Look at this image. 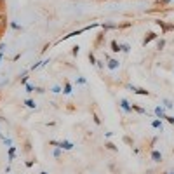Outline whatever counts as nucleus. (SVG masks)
<instances>
[{"label": "nucleus", "mask_w": 174, "mask_h": 174, "mask_svg": "<svg viewBox=\"0 0 174 174\" xmlns=\"http://www.w3.org/2000/svg\"><path fill=\"white\" fill-rule=\"evenodd\" d=\"M132 110H136L138 113H146V112H145V110H143L141 106H138V104H132Z\"/></svg>", "instance_id": "nucleus-18"}, {"label": "nucleus", "mask_w": 174, "mask_h": 174, "mask_svg": "<svg viewBox=\"0 0 174 174\" xmlns=\"http://www.w3.org/2000/svg\"><path fill=\"white\" fill-rule=\"evenodd\" d=\"M171 0H158V6H167Z\"/></svg>", "instance_id": "nucleus-26"}, {"label": "nucleus", "mask_w": 174, "mask_h": 174, "mask_svg": "<svg viewBox=\"0 0 174 174\" xmlns=\"http://www.w3.org/2000/svg\"><path fill=\"white\" fill-rule=\"evenodd\" d=\"M52 93H61V87H58V85H56L54 89H52Z\"/></svg>", "instance_id": "nucleus-30"}, {"label": "nucleus", "mask_w": 174, "mask_h": 174, "mask_svg": "<svg viewBox=\"0 0 174 174\" xmlns=\"http://www.w3.org/2000/svg\"><path fill=\"white\" fill-rule=\"evenodd\" d=\"M78 51H80V45H75V47H73V51H71V52H73V56L78 54Z\"/></svg>", "instance_id": "nucleus-24"}, {"label": "nucleus", "mask_w": 174, "mask_h": 174, "mask_svg": "<svg viewBox=\"0 0 174 174\" xmlns=\"http://www.w3.org/2000/svg\"><path fill=\"white\" fill-rule=\"evenodd\" d=\"M65 94H70L71 93V85L68 84V82H65V91H63Z\"/></svg>", "instance_id": "nucleus-17"}, {"label": "nucleus", "mask_w": 174, "mask_h": 174, "mask_svg": "<svg viewBox=\"0 0 174 174\" xmlns=\"http://www.w3.org/2000/svg\"><path fill=\"white\" fill-rule=\"evenodd\" d=\"M104 148H108V150H112V152H117V150H119L113 143H106V145H104Z\"/></svg>", "instance_id": "nucleus-13"}, {"label": "nucleus", "mask_w": 174, "mask_h": 174, "mask_svg": "<svg viewBox=\"0 0 174 174\" xmlns=\"http://www.w3.org/2000/svg\"><path fill=\"white\" fill-rule=\"evenodd\" d=\"M40 174H47V172H45V171H42V172H40Z\"/></svg>", "instance_id": "nucleus-31"}, {"label": "nucleus", "mask_w": 174, "mask_h": 174, "mask_svg": "<svg viewBox=\"0 0 174 174\" xmlns=\"http://www.w3.org/2000/svg\"><path fill=\"white\" fill-rule=\"evenodd\" d=\"M14 155H16V148L14 146H9V162L14 160Z\"/></svg>", "instance_id": "nucleus-10"}, {"label": "nucleus", "mask_w": 174, "mask_h": 174, "mask_svg": "<svg viewBox=\"0 0 174 174\" xmlns=\"http://www.w3.org/2000/svg\"><path fill=\"white\" fill-rule=\"evenodd\" d=\"M108 68H110V70L119 68V61H117V59H110V61H108Z\"/></svg>", "instance_id": "nucleus-8"}, {"label": "nucleus", "mask_w": 174, "mask_h": 174, "mask_svg": "<svg viewBox=\"0 0 174 174\" xmlns=\"http://www.w3.org/2000/svg\"><path fill=\"white\" fill-rule=\"evenodd\" d=\"M59 148H63V150H71V148H73V143H70V141H59Z\"/></svg>", "instance_id": "nucleus-6"}, {"label": "nucleus", "mask_w": 174, "mask_h": 174, "mask_svg": "<svg viewBox=\"0 0 174 174\" xmlns=\"http://www.w3.org/2000/svg\"><path fill=\"white\" fill-rule=\"evenodd\" d=\"M164 103H165V108H172V106H174V104H172V101H169V99H165Z\"/></svg>", "instance_id": "nucleus-22"}, {"label": "nucleus", "mask_w": 174, "mask_h": 174, "mask_svg": "<svg viewBox=\"0 0 174 174\" xmlns=\"http://www.w3.org/2000/svg\"><path fill=\"white\" fill-rule=\"evenodd\" d=\"M61 153H63V148L56 146V150H54V158H59V157H61Z\"/></svg>", "instance_id": "nucleus-12"}, {"label": "nucleus", "mask_w": 174, "mask_h": 174, "mask_svg": "<svg viewBox=\"0 0 174 174\" xmlns=\"http://www.w3.org/2000/svg\"><path fill=\"white\" fill-rule=\"evenodd\" d=\"M120 49H122V51H124V52H129V45H127V44H124V45H120Z\"/></svg>", "instance_id": "nucleus-23"}, {"label": "nucleus", "mask_w": 174, "mask_h": 174, "mask_svg": "<svg viewBox=\"0 0 174 174\" xmlns=\"http://www.w3.org/2000/svg\"><path fill=\"white\" fill-rule=\"evenodd\" d=\"M134 94H139V96H150V93H148L146 89H143V87H138Z\"/></svg>", "instance_id": "nucleus-9"}, {"label": "nucleus", "mask_w": 174, "mask_h": 174, "mask_svg": "<svg viewBox=\"0 0 174 174\" xmlns=\"http://www.w3.org/2000/svg\"><path fill=\"white\" fill-rule=\"evenodd\" d=\"M152 127H155V129H160V130H162V120H160V119H155V120L152 122Z\"/></svg>", "instance_id": "nucleus-7"}, {"label": "nucleus", "mask_w": 174, "mask_h": 174, "mask_svg": "<svg viewBox=\"0 0 174 174\" xmlns=\"http://www.w3.org/2000/svg\"><path fill=\"white\" fill-rule=\"evenodd\" d=\"M124 143H125V145H130V146H132V139H130L129 136H124Z\"/></svg>", "instance_id": "nucleus-21"}, {"label": "nucleus", "mask_w": 174, "mask_h": 174, "mask_svg": "<svg viewBox=\"0 0 174 174\" xmlns=\"http://www.w3.org/2000/svg\"><path fill=\"white\" fill-rule=\"evenodd\" d=\"M165 120H167L169 124H174V117H171V115H165Z\"/></svg>", "instance_id": "nucleus-25"}, {"label": "nucleus", "mask_w": 174, "mask_h": 174, "mask_svg": "<svg viewBox=\"0 0 174 174\" xmlns=\"http://www.w3.org/2000/svg\"><path fill=\"white\" fill-rule=\"evenodd\" d=\"M167 174H174V172H167Z\"/></svg>", "instance_id": "nucleus-32"}, {"label": "nucleus", "mask_w": 174, "mask_h": 174, "mask_svg": "<svg viewBox=\"0 0 174 174\" xmlns=\"http://www.w3.org/2000/svg\"><path fill=\"white\" fill-rule=\"evenodd\" d=\"M6 25H7L6 17H4V16H0V32H2V30H4V28H6Z\"/></svg>", "instance_id": "nucleus-14"}, {"label": "nucleus", "mask_w": 174, "mask_h": 174, "mask_svg": "<svg viewBox=\"0 0 174 174\" xmlns=\"http://www.w3.org/2000/svg\"><path fill=\"white\" fill-rule=\"evenodd\" d=\"M93 117H94V122H96V124H101V120H99V117H98V115H96V113H94Z\"/></svg>", "instance_id": "nucleus-29"}, {"label": "nucleus", "mask_w": 174, "mask_h": 174, "mask_svg": "<svg viewBox=\"0 0 174 174\" xmlns=\"http://www.w3.org/2000/svg\"><path fill=\"white\" fill-rule=\"evenodd\" d=\"M155 115H157V119H165V112H164V108L162 106H157V108H155Z\"/></svg>", "instance_id": "nucleus-4"}, {"label": "nucleus", "mask_w": 174, "mask_h": 174, "mask_svg": "<svg viewBox=\"0 0 174 174\" xmlns=\"http://www.w3.org/2000/svg\"><path fill=\"white\" fill-rule=\"evenodd\" d=\"M32 150V143H30V139H26L25 141V152H30Z\"/></svg>", "instance_id": "nucleus-19"}, {"label": "nucleus", "mask_w": 174, "mask_h": 174, "mask_svg": "<svg viewBox=\"0 0 174 174\" xmlns=\"http://www.w3.org/2000/svg\"><path fill=\"white\" fill-rule=\"evenodd\" d=\"M164 45H165V40H164V38H160V40L157 42V49H158V51L164 49Z\"/></svg>", "instance_id": "nucleus-16"}, {"label": "nucleus", "mask_w": 174, "mask_h": 174, "mask_svg": "<svg viewBox=\"0 0 174 174\" xmlns=\"http://www.w3.org/2000/svg\"><path fill=\"white\" fill-rule=\"evenodd\" d=\"M120 106H122L125 112H130V110H132V106L129 104V101H127V99H120Z\"/></svg>", "instance_id": "nucleus-5"}, {"label": "nucleus", "mask_w": 174, "mask_h": 174, "mask_svg": "<svg viewBox=\"0 0 174 174\" xmlns=\"http://www.w3.org/2000/svg\"><path fill=\"white\" fill-rule=\"evenodd\" d=\"M162 174H167V172H162Z\"/></svg>", "instance_id": "nucleus-33"}, {"label": "nucleus", "mask_w": 174, "mask_h": 174, "mask_svg": "<svg viewBox=\"0 0 174 174\" xmlns=\"http://www.w3.org/2000/svg\"><path fill=\"white\" fill-rule=\"evenodd\" d=\"M33 164H35V160H26V167H33Z\"/></svg>", "instance_id": "nucleus-28"}, {"label": "nucleus", "mask_w": 174, "mask_h": 174, "mask_svg": "<svg viewBox=\"0 0 174 174\" xmlns=\"http://www.w3.org/2000/svg\"><path fill=\"white\" fill-rule=\"evenodd\" d=\"M89 61H91V65H96V58H94L93 52H89Z\"/></svg>", "instance_id": "nucleus-20"}, {"label": "nucleus", "mask_w": 174, "mask_h": 174, "mask_svg": "<svg viewBox=\"0 0 174 174\" xmlns=\"http://www.w3.org/2000/svg\"><path fill=\"white\" fill-rule=\"evenodd\" d=\"M146 174H150V172H146Z\"/></svg>", "instance_id": "nucleus-34"}, {"label": "nucleus", "mask_w": 174, "mask_h": 174, "mask_svg": "<svg viewBox=\"0 0 174 174\" xmlns=\"http://www.w3.org/2000/svg\"><path fill=\"white\" fill-rule=\"evenodd\" d=\"M33 91H35V87H33V85H28V84H26V93H33Z\"/></svg>", "instance_id": "nucleus-27"}, {"label": "nucleus", "mask_w": 174, "mask_h": 174, "mask_svg": "<svg viewBox=\"0 0 174 174\" xmlns=\"http://www.w3.org/2000/svg\"><path fill=\"white\" fill-rule=\"evenodd\" d=\"M155 23H157L158 26L162 28V33H167L169 30H174V25H167V23H164L162 19H157Z\"/></svg>", "instance_id": "nucleus-1"}, {"label": "nucleus", "mask_w": 174, "mask_h": 174, "mask_svg": "<svg viewBox=\"0 0 174 174\" xmlns=\"http://www.w3.org/2000/svg\"><path fill=\"white\" fill-rule=\"evenodd\" d=\"M152 160L153 162H162V153L158 150H152Z\"/></svg>", "instance_id": "nucleus-3"}, {"label": "nucleus", "mask_w": 174, "mask_h": 174, "mask_svg": "<svg viewBox=\"0 0 174 174\" xmlns=\"http://www.w3.org/2000/svg\"><path fill=\"white\" fill-rule=\"evenodd\" d=\"M112 51H113V52H119V51H122V49H120V45L117 44V40H113V42H112Z\"/></svg>", "instance_id": "nucleus-11"}, {"label": "nucleus", "mask_w": 174, "mask_h": 174, "mask_svg": "<svg viewBox=\"0 0 174 174\" xmlns=\"http://www.w3.org/2000/svg\"><path fill=\"white\" fill-rule=\"evenodd\" d=\"M157 38V33L155 32H148L146 37H145V40H143V45H148V44L152 42V40H155Z\"/></svg>", "instance_id": "nucleus-2"}, {"label": "nucleus", "mask_w": 174, "mask_h": 174, "mask_svg": "<svg viewBox=\"0 0 174 174\" xmlns=\"http://www.w3.org/2000/svg\"><path fill=\"white\" fill-rule=\"evenodd\" d=\"M25 104H26L28 108H35V106H37V104H35V101H32V99H26V101H25Z\"/></svg>", "instance_id": "nucleus-15"}]
</instances>
